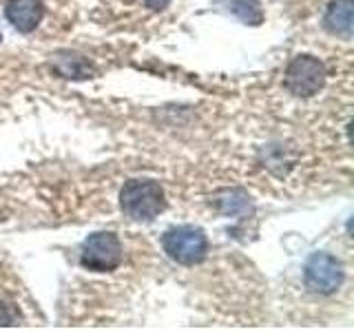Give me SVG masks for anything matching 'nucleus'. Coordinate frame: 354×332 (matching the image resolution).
Masks as SVG:
<instances>
[{
    "instance_id": "12",
    "label": "nucleus",
    "mask_w": 354,
    "mask_h": 332,
    "mask_svg": "<svg viewBox=\"0 0 354 332\" xmlns=\"http://www.w3.org/2000/svg\"><path fill=\"white\" fill-rule=\"evenodd\" d=\"M0 42H3V31H0Z\"/></svg>"
},
{
    "instance_id": "9",
    "label": "nucleus",
    "mask_w": 354,
    "mask_h": 332,
    "mask_svg": "<svg viewBox=\"0 0 354 332\" xmlns=\"http://www.w3.org/2000/svg\"><path fill=\"white\" fill-rule=\"evenodd\" d=\"M53 66L62 77H73V80H86L93 75V66L88 64L82 55L62 51L53 58Z\"/></svg>"
},
{
    "instance_id": "5",
    "label": "nucleus",
    "mask_w": 354,
    "mask_h": 332,
    "mask_svg": "<svg viewBox=\"0 0 354 332\" xmlns=\"http://www.w3.org/2000/svg\"><path fill=\"white\" fill-rule=\"evenodd\" d=\"M343 279H346V270H343V264L335 257V255L315 252L313 257L306 261L304 284L310 293L332 295L341 288Z\"/></svg>"
},
{
    "instance_id": "1",
    "label": "nucleus",
    "mask_w": 354,
    "mask_h": 332,
    "mask_svg": "<svg viewBox=\"0 0 354 332\" xmlns=\"http://www.w3.org/2000/svg\"><path fill=\"white\" fill-rule=\"evenodd\" d=\"M164 206V188L153 180H129L120 191V208L131 221H153Z\"/></svg>"
},
{
    "instance_id": "7",
    "label": "nucleus",
    "mask_w": 354,
    "mask_h": 332,
    "mask_svg": "<svg viewBox=\"0 0 354 332\" xmlns=\"http://www.w3.org/2000/svg\"><path fill=\"white\" fill-rule=\"evenodd\" d=\"M324 27L332 36L350 40L354 27V0H332L324 16Z\"/></svg>"
},
{
    "instance_id": "2",
    "label": "nucleus",
    "mask_w": 354,
    "mask_h": 332,
    "mask_svg": "<svg viewBox=\"0 0 354 332\" xmlns=\"http://www.w3.org/2000/svg\"><path fill=\"white\" fill-rule=\"evenodd\" d=\"M162 248L169 257L182 266H195L204 261L208 252V237L199 226L182 224L164 232Z\"/></svg>"
},
{
    "instance_id": "11",
    "label": "nucleus",
    "mask_w": 354,
    "mask_h": 332,
    "mask_svg": "<svg viewBox=\"0 0 354 332\" xmlns=\"http://www.w3.org/2000/svg\"><path fill=\"white\" fill-rule=\"evenodd\" d=\"M153 11H162V9H166V5L171 3V0H144Z\"/></svg>"
},
{
    "instance_id": "3",
    "label": "nucleus",
    "mask_w": 354,
    "mask_h": 332,
    "mask_svg": "<svg viewBox=\"0 0 354 332\" xmlns=\"http://www.w3.org/2000/svg\"><path fill=\"white\" fill-rule=\"evenodd\" d=\"M122 241L115 232L100 230L88 235L80 250V264L91 273H111L122 264Z\"/></svg>"
},
{
    "instance_id": "8",
    "label": "nucleus",
    "mask_w": 354,
    "mask_h": 332,
    "mask_svg": "<svg viewBox=\"0 0 354 332\" xmlns=\"http://www.w3.org/2000/svg\"><path fill=\"white\" fill-rule=\"evenodd\" d=\"M219 9H224L226 14L235 16L243 25L259 27L263 22V9L259 0H217Z\"/></svg>"
},
{
    "instance_id": "6",
    "label": "nucleus",
    "mask_w": 354,
    "mask_h": 332,
    "mask_svg": "<svg viewBox=\"0 0 354 332\" xmlns=\"http://www.w3.org/2000/svg\"><path fill=\"white\" fill-rule=\"evenodd\" d=\"M5 16L20 33H31L44 18V5L42 0H9L5 5Z\"/></svg>"
},
{
    "instance_id": "4",
    "label": "nucleus",
    "mask_w": 354,
    "mask_h": 332,
    "mask_svg": "<svg viewBox=\"0 0 354 332\" xmlns=\"http://www.w3.org/2000/svg\"><path fill=\"white\" fill-rule=\"evenodd\" d=\"M283 84L297 98H313L326 84V66L315 55H297L286 66Z\"/></svg>"
},
{
    "instance_id": "10",
    "label": "nucleus",
    "mask_w": 354,
    "mask_h": 332,
    "mask_svg": "<svg viewBox=\"0 0 354 332\" xmlns=\"http://www.w3.org/2000/svg\"><path fill=\"white\" fill-rule=\"evenodd\" d=\"M217 208L224 215H248L252 210L250 197L241 191H226L217 199Z\"/></svg>"
}]
</instances>
